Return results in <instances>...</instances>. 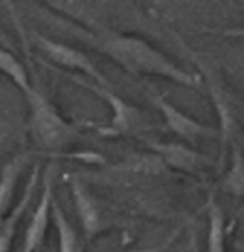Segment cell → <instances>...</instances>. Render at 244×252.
I'll list each match as a JSON object with an SVG mask.
<instances>
[{
  "label": "cell",
  "mask_w": 244,
  "mask_h": 252,
  "mask_svg": "<svg viewBox=\"0 0 244 252\" xmlns=\"http://www.w3.org/2000/svg\"><path fill=\"white\" fill-rule=\"evenodd\" d=\"M94 44L103 55H106L109 60L132 75L159 77L191 89H198L202 85L198 75L177 66L161 50L139 36L105 32L94 39Z\"/></svg>",
  "instance_id": "obj_1"
},
{
  "label": "cell",
  "mask_w": 244,
  "mask_h": 252,
  "mask_svg": "<svg viewBox=\"0 0 244 252\" xmlns=\"http://www.w3.org/2000/svg\"><path fill=\"white\" fill-rule=\"evenodd\" d=\"M186 51L190 55L191 62L198 66L200 82L207 87L210 99H212V104L215 107L217 120H219V128L217 129H219L220 148L222 155H224V152H227V148L232 143L238 142V133L239 128H241V107L238 104L236 95L232 94V91L225 84L224 77L215 68V65L197 51L188 50V48Z\"/></svg>",
  "instance_id": "obj_2"
},
{
  "label": "cell",
  "mask_w": 244,
  "mask_h": 252,
  "mask_svg": "<svg viewBox=\"0 0 244 252\" xmlns=\"http://www.w3.org/2000/svg\"><path fill=\"white\" fill-rule=\"evenodd\" d=\"M28 101V126L33 140L43 150L58 152L79 140L80 133L75 125L67 121L48 97L31 87L24 94Z\"/></svg>",
  "instance_id": "obj_3"
},
{
  "label": "cell",
  "mask_w": 244,
  "mask_h": 252,
  "mask_svg": "<svg viewBox=\"0 0 244 252\" xmlns=\"http://www.w3.org/2000/svg\"><path fill=\"white\" fill-rule=\"evenodd\" d=\"M65 77H69L73 84L80 85V87L87 89V91L94 92L98 97H101L111 109V120L108 125L98 128V133L105 138H121V136L135 135V133L142 131L147 128V121L143 113L137 106L130 104L128 101H125L123 97H120L118 94H114L111 91V87H103L91 80H86L79 75L73 73H65L62 72Z\"/></svg>",
  "instance_id": "obj_4"
},
{
  "label": "cell",
  "mask_w": 244,
  "mask_h": 252,
  "mask_svg": "<svg viewBox=\"0 0 244 252\" xmlns=\"http://www.w3.org/2000/svg\"><path fill=\"white\" fill-rule=\"evenodd\" d=\"M33 36H35V43L43 53V57L50 63H53L55 66H60L62 72H79L84 77H87V80H91V82L103 85V87H111L109 80L103 75L101 70L94 65V62L84 51L69 46V44L53 41V39L38 34V32H35Z\"/></svg>",
  "instance_id": "obj_5"
},
{
  "label": "cell",
  "mask_w": 244,
  "mask_h": 252,
  "mask_svg": "<svg viewBox=\"0 0 244 252\" xmlns=\"http://www.w3.org/2000/svg\"><path fill=\"white\" fill-rule=\"evenodd\" d=\"M72 199L75 203V211L79 217L82 239L86 244H91L96 237L103 235L111 228V221L106 215L105 206L101 205L94 192L77 176H67Z\"/></svg>",
  "instance_id": "obj_6"
},
{
  "label": "cell",
  "mask_w": 244,
  "mask_h": 252,
  "mask_svg": "<svg viewBox=\"0 0 244 252\" xmlns=\"http://www.w3.org/2000/svg\"><path fill=\"white\" fill-rule=\"evenodd\" d=\"M150 101H152V104L161 113L162 120L166 123V128L171 133H174L176 136L183 138L184 142L195 143L203 138H219V129L195 120L190 114L183 113L173 102H169L162 94L154 92L150 95Z\"/></svg>",
  "instance_id": "obj_7"
},
{
  "label": "cell",
  "mask_w": 244,
  "mask_h": 252,
  "mask_svg": "<svg viewBox=\"0 0 244 252\" xmlns=\"http://www.w3.org/2000/svg\"><path fill=\"white\" fill-rule=\"evenodd\" d=\"M53 184H55V167L50 165L43 176V189H41V194H39L38 205H36L35 213L31 215L29 225L26 227L21 252L41 251V246L44 239H46L48 225H50V206L55 198Z\"/></svg>",
  "instance_id": "obj_8"
},
{
  "label": "cell",
  "mask_w": 244,
  "mask_h": 252,
  "mask_svg": "<svg viewBox=\"0 0 244 252\" xmlns=\"http://www.w3.org/2000/svg\"><path fill=\"white\" fill-rule=\"evenodd\" d=\"M168 167L188 174H200L210 167V160L200 152L176 142H152L149 145Z\"/></svg>",
  "instance_id": "obj_9"
},
{
  "label": "cell",
  "mask_w": 244,
  "mask_h": 252,
  "mask_svg": "<svg viewBox=\"0 0 244 252\" xmlns=\"http://www.w3.org/2000/svg\"><path fill=\"white\" fill-rule=\"evenodd\" d=\"M39 165H36L35 170H33L31 177H29L28 184L24 188V192L19 198V203L14 205V208L10 210V213L5 217V220L2 221L0 225V252H10L12 251V244H14V239H16V233H17V227H19L22 217H24L26 210L31 206L33 203V196L36 192V188H38V183H39Z\"/></svg>",
  "instance_id": "obj_10"
},
{
  "label": "cell",
  "mask_w": 244,
  "mask_h": 252,
  "mask_svg": "<svg viewBox=\"0 0 244 252\" xmlns=\"http://www.w3.org/2000/svg\"><path fill=\"white\" fill-rule=\"evenodd\" d=\"M50 221L53 223L58 237V252H86V246L82 235L70 223L60 203L53 198L50 206Z\"/></svg>",
  "instance_id": "obj_11"
},
{
  "label": "cell",
  "mask_w": 244,
  "mask_h": 252,
  "mask_svg": "<svg viewBox=\"0 0 244 252\" xmlns=\"http://www.w3.org/2000/svg\"><path fill=\"white\" fill-rule=\"evenodd\" d=\"M231 157H229V167L225 169L222 176L219 188L225 194L234 196V198H243L244 194V154L243 148L238 142L232 143Z\"/></svg>",
  "instance_id": "obj_12"
},
{
  "label": "cell",
  "mask_w": 244,
  "mask_h": 252,
  "mask_svg": "<svg viewBox=\"0 0 244 252\" xmlns=\"http://www.w3.org/2000/svg\"><path fill=\"white\" fill-rule=\"evenodd\" d=\"M209 237H207V252H227V223L225 215L219 203L210 199L209 208Z\"/></svg>",
  "instance_id": "obj_13"
},
{
  "label": "cell",
  "mask_w": 244,
  "mask_h": 252,
  "mask_svg": "<svg viewBox=\"0 0 244 252\" xmlns=\"http://www.w3.org/2000/svg\"><path fill=\"white\" fill-rule=\"evenodd\" d=\"M0 73L9 77L10 82L17 89H21L22 94H26L33 87L31 80H29V73L26 66L22 65V62L16 57L14 51H9L2 46H0Z\"/></svg>",
  "instance_id": "obj_14"
},
{
  "label": "cell",
  "mask_w": 244,
  "mask_h": 252,
  "mask_svg": "<svg viewBox=\"0 0 244 252\" xmlns=\"http://www.w3.org/2000/svg\"><path fill=\"white\" fill-rule=\"evenodd\" d=\"M0 46L5 48V50H9V51H14V53H16V50H17L14 39L10 38L9 32H5V29H3L2 26H0Z\"/></svg>",
  "instance_id": "obj_15"
},
{
  "label": "cell",
  "mask_w": 244,
  "mask_h": 252,
  "mask_svg": "<svg viewBox=\"0 0 244 252\" xmlns=\"http://www.w3.org/2000/svg\"><path fill=\"white\" fill-rule=\"evenodd\" d=\"M132 252H155V251H132Z\"/></svg>",
  "instance_id": "obj_16"
}]
</instances>
